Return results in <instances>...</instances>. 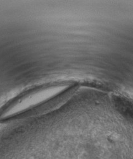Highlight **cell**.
I'll use <instances>...</instances> for the list:
<instances>
[{
  "label": "cell",
  "mask_w": 133,
  "mask_h": 159,
  "mask_svg": "<svg viewBox=\"0 0 133 159\" xmlns=\"http://www.w3.org/2000/svg\"><path fill=\"white\" fill-rule=\"evenodd\" d=\"M119 104L122 112L127 117L133 119V104L126 99H119Z\"/></svg>",
  "instance_id": "cell-1"
}]
</instances>
